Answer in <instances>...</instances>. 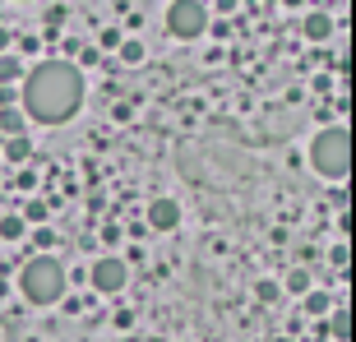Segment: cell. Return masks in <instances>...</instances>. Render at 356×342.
<instances>
[{
  "label": "cell",
  "mask_w": 356,
  "mask_h": 342,
  "mask_svg": "<svg viewBox=\"0 0 356 342\" xmlns=\"http://www.w3.org/2000/svg\"><path fill=\"white\" fill-rule=\"evenodd\" d=\"M24 106L42 125H65L83 106V74L70 60H42L24 79Z\"/></svg>",
  "instance_id": "obj_1"
},
{
  "label": "cell",
  "mask_w": 356,
  "mask_h": 342,
  "mask_svg": "<svg viewBox=\"0 0 356 342\" xmlns=\"http://www.w3.org/2000/svg\"><path fill=\"white\" fill-rule=\"evenodd\" d=\"M19 287H24V296L33 305H56V301H65L70 277H65V268H60V259L33 254V259L24 263V273H19Z\"/></svg>",
  "instance_id": "obj_2"
},
{
  "label": "cell",
  "mask_w": 356,
  "mask_h": 342,
  "mask_svg": "<svg viewBox=\"0 0 356 342\" xmlns=\"http://www.w3.org/2000/svg\"><path fill=\"white\" fill-rule=\"evenodd\" d=\"M347 162H352V144H347V125H324L310 144V167L324 176V181H343Z\"/></svg>",
  "instance_id": "obj_3"
},
{
  "label": "cell",
  "mask_w": 356,
  "mask_h": 342,
  "mask_svg": "<svg viewBox=\"0 0 356 342\" xmlns=\"http://www.w3.org/2000/svg\"><path fill=\"white\" fill-rule=\"evenodd\" d=\"M167 28H172V38H185L195 42L209 33V5L204 0H172L167 5Z\"/></svg>",
  "instance_id": "obj_4"
},
{
  "label": "cell",
  "mask_w": 356,
  "mask_h": 342,
  "mask_svg": "<svg viewBox=\"0 0 356 342\" xmlns=\"http://www.w3.org/2000/svg\"><path fill=\"white\" fill-rule=\"evenodd\" d=\"M88 282H92V291L116 296V291H125V282H130V268H125V259H97Z\"/></svg>",
  "instance_id": "obj_5"
},
{
  "label": "cell",
  "mask_w": 356,
  "mask_h": 342,
  "mask_svg": "<svg viewBox=\"0 0 356 342\" xmlns=\"http://www.w3.org/2000/svg\"><path fill=\"white\" fill-rule=\"evenodd\" d=\"M176 222H181V204L176 199H153L148 204V227L153 231H172Z\"/></svg>",
  "instance_id": "obj_6"
},
{
  "label": "cell",
  "mask_w": 356,
  "mask_h": 342,
  "mask_svg": "<svg viewBox=\"0 0 356 342\" xmlns=\"http://www.w3.org/2000/svg\"><path fill=\"white\" fill-rule=\"evenodd\" d=\"M329 33H333V14L329 10H310L305 14V38L310 42H324Z\"/></svg>",
  "instance_id": "obj_7"
},
{
  "label": "cell",
  "mask_w": 356,
  "mask_h": 342,
  "mask_svg": "<svg viewBox=\"0 0 356 342\" xmlns=\"http://www.w3.org/2000/svg\"><path fill=\"white\" fill-rule=\"evenodd\" d=\"M24 130H28V116L14 111V106H5V111H0V134H5V139H24Z\"/></svg>",
  "instance_id": "obj_8"
},
{
  "label": "cell",
  "mask_w": 356,
  "mask_h": 342,
  "mask_svg": "<svg viewBox=\"0 0 356 342\" xmlns=\"http://www.w3.org/2000/svg\"><path fill=\"white\" fill-rule=\"evenodd\" d=\"M329 310H333L329 291H305V315L310 319H329Z\"/></svg>",
  "instance_id": "obj_9"
},
{
  "label": "cell",
  "mask_w": 356,
  "mask_h": 342,
  "mask_svg": "<svg viewBox=\"0 0 356 342\" xmlns=\"http://www.w3.org/2000/svg\"><path fill=\"white\" fill-rule=\"evenodd\" d=\"M329 338L333 342L352 338V315H347V310H329Z\"/></svg>",
  "instance_id": "obj_10"
},
{
  "label": "cell",
  "mask_w": 356,
  "mask_h": 342,
  "mask_svg": "<svg viewBox=\"0 0 356 342\" xmlns=\"http://www.w3.org/2000/svg\"><path fill=\"white\" fill-rule=\"evenodd\" d=\"M51 204L56 199H28L19 218H24V222H47V218H51Z\"/></svg>",
  "instance_id": "obj_11"
},
{
  "label": "cell",
  "mask_w": 356,
  "mask_h": 342,
  "mask_svg": "<svg viewBox=\"0 0 356 342\" xmlns=\"http://www.w3.org/2000/svg\"><path fill=\"white\" fill-rule=\"evenodd\" d=\"M5 158H10L14 167H24V162L33 158V144H28V134H24V139H5Z\"/></svg>",
  "instance_id": "obj_12"
},
{
  "label": "cell",
  "mask_w": 356,
  "mask_h": 342,
  "mask_svg": "<svg viewBox=\"0 0 356 342\" xmlns=\"http://www.w3.org/2000/svg\"><path fill=\"white\" fill-rule=\"evenodd\" d=\"M24 231H28V222L19 213H5V218H0V236L5 241H24Z\"/></svg>",
  "instance_id": "obj_13"
},
{
  "label": "cell",
  "mask_w": 356,
  "mask_h": 342,
  "mask_svg": "<svg viewBox=\"0 0 356 342\" xmlns=\"http://www.w3.org/2000/svg\"><path fill=\"white\" fill-rule=\"evenodd\" d=\"M116 56L125 60V65H144V42H139V38L120 42V47H116Z\"/></svg>",
  "instance_id": "obj_14"
},
{
  "label": "cell",
  "mask_w": 356,
  "mask_h": 342,
  "mask_svg": "<svg viewBox=\"0 0 356 342\" xmlns=\"http://www.w3.org/2000/svg\"><path fill=\"white\" fill-rule=\"evenodd\" d=\"M19 70H24V65H19V56H10V51L0 56V88H10V83L19 79Z\"/></svg>",
  "instance_id": "obj_15"
},
{
  "label": "cell",
  "mask_w": 356,
  "mask_h": 342,
  "mask_svg": "<svg viewBox=\"0 0 356 342\" xmlns=\"http://www.w3.org/2000/svg\"><path fill=\"white\" fill-rule=\"evenodd\" d=\"M287 291H296V296L315 291V287H310V268H291V273H287Z\"/></svg>",
  "instance_id": "obj_16"
},
{
  "label": "cell",
  "mask_w": 356,
  "mask_h": 342,
  "mask_svg": "<svg viewBox=\"0 0 356 342\" xmlns=\"http://www.w3.org/2000/svg\"><path fill=\"white\" fill-rule=\"evenodd\" d=\"M42 19H47V33H56V28L70 19V10H65V5H47V14H42Z\"/></svg>",
  "instance_id": "obj_17"
},
{
  "label": "cell",
  "mask_w": 356,
  "mask_h": 342,
  "mask_svg": "<svg viewBox=\"0 0 356 342\" xmlns=\"http://www.w3.org/2000/svg\"><path fill=\"white\" fill-rule=\"evenodd\" d=\"M277 291H282V287H277V282H268V277H259V282H254V296H259V301H277Z\"/></svg>",
  "instance_id": "obj_18"
},
{
  "label": "cell",
  "mask_w": 356,
  "mask_h": 342,
  "mask_svg": "<svg viewBox=\"0 0 356 342\" xmlns=\"http://www.w3.org/2000/svg\"><path fill=\"white\" fill-rule=\"evenodd\" d=\"M14 185H19V190H33V185H38V171H14Z\"/></svg>",
  "instance_id": "obj_19"
},
{
  "label": "cell",
  "mask_w": 356,
  "mask_h": 342,
  "mask_svg": "<svg viewBox=\"0 0 356 342\" xmlns=\"http://www.w3.org/2000/svg\"><path fill=\"white\" fill-rule=\"evenodd\" d=\"M111 324L125 333V329H134V315H130V310H116V315H111Z\"/></svg>",
  "instance_id": "obj_20"
},
{
  "label": "cell",
  "mask_w": 356,
  "mask_h": 342,
  "mask_svg": "<svg viewBox=\"0 0 356 342\" xmlns=\"http://www.w3.org/2000/svg\"><path fill=\"white\" fill-rule=\"evenodd\" d=\"M329 259L338 263V268H347V245H333V250H329Z\"/></svg>",
  "instance_id": "obj_21"
},
{
  "label": "cell",
  "mask_w": 356,
  "mask_h": 342,
  "mask_svg": "<svg viewBox=\"0 0 356 342\" xmlns=\"http://www.w3.org/2000/svg\"><path fill=\"white\" fill-rule=\"evenodd\" d=\"M10 47H14V33H10V28H5V24H0V56L10 51Z\"/></svg>",
  "instance_id": "obj_22"
},
{
  "label": "cell",
  "mask_w": 356,
  "mask_h": 342,
  "mask_svg": "<svg viewBox=\"0 0 356 342\" xmlns=\"http://www.w3.org/2000/svg\"><path fill=\"white\" fill-rule=\"evenodd\" d=\"M0 296H10V282H5V277H0Z\"/></svg>",
  "instance_id": "obj_23"
}]
</instances>
